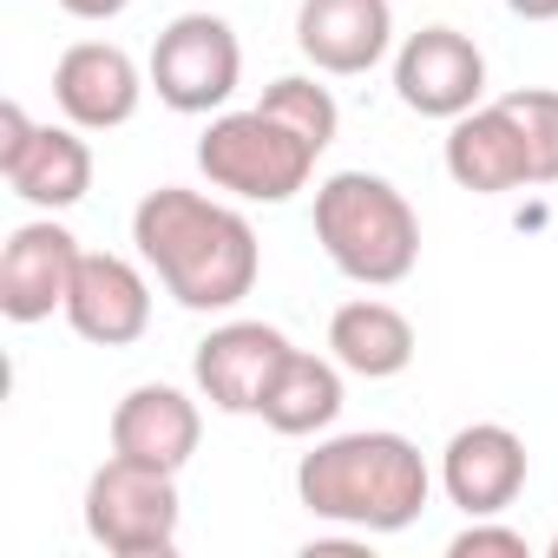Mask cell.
Here are the masks:
<instances>
[{
    "label": "cell",
    "mask_w": 558,
    "mask_h": 558,
    "mask_svg": "<svg viewBox=\"0 0 558 558\" xmlns=\"http://www.w3.org/2000/svg\"><path fill=\"white\" fill-rule=\"evenodd\" d=\"M132 243L145 256V269L165 283V296L197 316L236 310L256 290V269H263V243H256L250 217L236 204H217L184 184H158L138 197Z\"/></svg>",
    "instance_id": "6da1fadb"
},
{
    "label": "cell",
    "mask_w": 558,
    "mask_h": 558,
    "mask_svg": "<svg viewBox=\"0 0 558 558\" xmlns=\"http://www.w3.org/2000/svg\"><path fill=\"white\" fill-rule=\"evenodd\" d=\"M427 493H434V473L421 460V447L408 434H388V427H362V434H329L303 453L296 466V499L329 519V525H349L362 538L375 532H408L421 512H427Z\"/></svg>",
    "instance_id": "7a4b0ae2"
},
{
    "label": "cell",
    "mask_w": 558,
    "mask_h": 558,
    "mask_svg": "<svg viewBox=\"0 0 558 558\" xmlns=\"http://www.w3.org/2000/svg\"><path fill=\"white\" fill-rule=\"evenodd\" d=\"M316 243L362 290H395L421 263L414 204L375 171H336L316 184Z\"/></svg>",
    "instance_id": "3957f363"
},
{
    "label": "cell",
    "mask_w": 558,
    "mask_h": 558,
    "mask_svg": "<svg viewBox=\"0 0 558 558\" xmlns=\"http://www.w3.org/2000/svg\"><path fill=\"white\" fill-rule=\"evenodd\" d=\"M316 145L303 132H290L283 119H269L263 106L250 112H217L197 138V171L210 178V191H230L243 204H290L296 191H310L316 178Z\"/></svg>",
    "instance_id": "277c9868"
},
{
    "label": "cell",
    "mask_w": 558,
    "mask_h": 558,
    "mask_svg": "<svg viewBox=\"0 0 558 558\" xmlns=\"http://www.w3.org/2000/svg\"><path fill=\"white\" fill-rule=\"evenodd\" d=\"M178 473L138 466L125 453H112L93 480H86V538L112 558H171L178 551Z\"/></svg>",
    "instance_id": "5b68a950"
},
{
    "label": "cell",
    "mask_w": 558,
    "mask_h": 558,
    "mask_svg": "<svg viewBox=\"0 0 558 558\" xmlns=\"http://www.w3.org/2000/svg\"><path fill=\"white\" fill-rule=\"evenodd\" d=\"M151 93L184 112V119H210L230 106L236 80H243V47L230 34L223 14H178L158 40H151Z\"/></svg>",
    "instance_id": "8992f818"
},
{
    "label": "cell",
    "mask_w": 558,
    "mask_h": 558,
    "mask_svg": "<svg viewBox=\"0 0 558 558\" xmlns=\"http://www.w3.org/2000/svg\"><path fill=\"white\" fill-rule=\"evenodd\" d=\"M0 178L34 210H73L93 191V145L80 125H34L21 99L0 106Z\"/></svg>",
    "instance_id": "52a82bcc"
},
{
    "label": "cell",
    "mask_w": 558,
    "mask_h": 558,
    "mask_svg": "<svg viewBox=\"0 0 558 558\" xmlns=\"http://www.w3.org/2000/svg\"><path fill=\"white\" fill-rule=\"evenodd\" d=\"M395 93L408 112L453 125L460 112L486 106V53L460 27H421L395 53Z\"/></svg>",
    "instance_id": "ba28073f"
},
{
    "label": "cell",
    "mask_w": 558,
    "mask_h": 558,
    "mask_svg": "<svg viewBox=\"0 0 558 558\" xmlns=\"http://www.w3.org/2000/svg\"><path fill=\"white\" fill-rule=\"evenodd\" d=\"M80 236L66 223L34 217L8 236V250H0V316L8 323H47L53 310H66L73 296V276H80Z\"/></svg>",
    "instance_id": "9c48e42d"
},
{
    "label": "cell",
    "mask_w": 558,
    "mask_h": 558,
    "mask_svg": "<svg viewBox=\"0 0 558 558\" xmlns=\"http://www.w3.org/2000/svg\"><path fill=\"white\" fill-rule=\"evenodd\" d=\"M290 336L276 323H223L197 342L191 355V375H197V395L217 408V414H256L276 368L290 362Z\"/></svg>",
    "instance_id": "30bf717a"
},
{
    "label": "cell",
    "mask_w": 558,
    "mask_h": 558,
    "mask_svg": "<svg viewBox=\"0 0 558 558\" xmlns=\"http://www.w3.org/2000/svg\"><path fill=\"white\" fill-rule=\"evenodd\" d=\"M145 86H151V73H138V60L125 47H112V40H80L53 66V106L80 132H119V125H132Z\"/></svg>",
    "instance_id": "8fae6325"
},
{
    "label": "cell",
    "mask_w": 558,
    "mask_h": 558,
    "mask_svg": "<svg viewBox=\"0 0 558 558\" xmlns=\"http://www.w3.org/2000/svg\"><path fill=\"white\" fill-rule=\"evenodd\" d=\"M60 316L93 349H132L151 329V283H145V269L132 256L86 250L80 256V276H73V296H66Z\"/></svg>",
    "instance_id": "7c38bea8"
},
{
    "label": "cell",
    "mask_w": 558,
    "mask_h": 558,
    "mask_svg": "<svg viewBox=\"0 0 558 558\" xmlns=\"http://www.w3.org/2000/svg\"><path fill=\"white\" fill-rule=\"evenodd\" d=\"M525 440L499 421H473L447 440L440 453V486L466 519H499L525 493Z\"/></svg>",
    "instance_id": "4fadbf2b"
},
{
    "label": "cell",
    "mask_w": 558,
    "mask_h": 558,
    "mask_svg": "<svg viewBox=\"0 0 558 558\" xmlns=\"http://www.w3.org/2000/svg\"><path fill=\"white\" fill-rule=\"evenodd\" d=\"M296 47L329 80L375 73L395 47V8L388 0H303L296 8Z\"/></svg>",
    "instance_id": "5bb4252c"
},
{
    "label": "cell",
    "mask_w": 558,
    "mask_h": 558,
    "mask_svg": "<svg viewBox=\"0 0 558 558\" xmlns=\"http://www.w3.org/2000/svg\"><path fill=\"white\" fill-rule=\"evenodd\" d=\"M204 440V414L184 388L171 381H138L119 408H112V453L158 466V473H184L191 453Z\"/></svg>",
    "instance_id": "9a60e30c"
},
{
    "label": "cell",
    "mask_w": 558,
    "mask_h": 558,
    "mask_svg": "<svg viewBox=\"0 0 558 558\" xmlns=\"http://www.w3.org/2000/svg\"><path fill=\"white\" fill-rule=\"evenodd\" d=\"M447 178L473 197H506V191L532 184V151H525V132L506 112V99L473 106L447 125Z\"/></svg>",
    "instance_id": "2e32d148"
},
{
    "label": "cell",
    "mask_w": 558,
    "mask_h": 558,
    "mask_svg": "<svg viewBox=\"0 0 558 558\" xmlns=\"http://www.w3.org/2000/svg\"><path fill=\"white\" fill-rule=\"evenodd\" d=\"M329 355L362 381H395L414 362V323L381 296H355L329 316Z\"/></svg>",
    "instance_id": "e0dca14e"
},
{
    "label": "cell",
    "mask_w": 558,
    "mask_h": 558,
    "mask_svg": "<svg viewBox=\"0 0 558 558\" xmlns=\"http://www.w3.org/2000/svg\"><path fill=\"white\" fill-rule=\"evenodd\" d=\"M256 414H263L269 434H290V440H310V434L336 427V414H342V362L290 349V362L276 368V381H269Z\"/></svg>",
    "instance_id": "ac0fdd59"
},
{
    "label": "cell",
    "mask_w": 558,
    "mask_h": 558,
    "mask_svg": "<svg viewBox=\"0 0 558 558\" xmlns=\"http://www.w3.org/2000/svg\"><path fill=\"white\" fill-rule=\"evenodd\" d=\"M256 106H263L269 119H283L290 132H303L316 151H329V145H336V132H342V106H336V93H329V86H316L310 73H283V80H269Z\"/></svg>",
    "instance_id": "d6986e66"
},
{
    "label": "cell",
    "mask_w": 558,
    "mask_h": 558,
    "mask_svg": "<svg viewBox=\"0 0 558 558\" xmlns=\"http://www.w3.org/2000/svg\"><path fill=\"white\" fill-rule=\"evenodd\" d=\"M506 112H512L519 132H525L532 184H558V93H551V86H512V93H506Z\"/></svg>",
    "instance_id": "ffe728a7"
},
{
    "label": "cell",
    "mask_w": 558,
    "mask_h": 558,
    "mask_svg": "<svg viewBox=\"0 0 558 558\" xmlns=\"http://www.w3.org/2000/svg\"><path fill=\"white\" fill-rule=\"evenodd\" d=\"M447 551H453V558H532L525 532L493 525V519H473L466 532H453V545H447Z\"/></svg>",
    "instance_id": "44dd1931"
},
{
    "label": "cell",
    "mask_w": 558,
    "mask_h": 558,
    "mask_svg": "<svg viewBox=\"0 0 558 558\" xmlns=\"http://www.w3.org/2000/svg\"><path fill=\"white\" fill-rule=\"evenodd\" d=\"M60 8H66L73 21H119L132 0H60Z\"/></svg>",
    "instance_id": "7402d4cb"
},
{
    "label": "cell",
    "mask_w": 558,
    "mask_h": 558,
    "mask_svg": "<svg viewBox=\"0 0 558 558\" xmlns=\"http://www.w3.org/2000/svg\"><path fill=\"white\" fill-rule=\"evenodd\" d=\"M519 21H558V0H506Z\"/></svg>",
    "instance_id": "603a6c76"
},
{
    "label": "cell",
    "mask_w": 558,
    "mask_h": 558,
    "mask_svg": "<svg viewBox=\"0 0 558 558\" xmlns=\"http://www.w3.org/2000/svg\"><path fill=\"white\" fill-rule=\"evenodd\" d=\"M551 558H558V538H551Z\"/></svg>",
    "instance_id": "cb8c5ba5"
}]
</instances>
